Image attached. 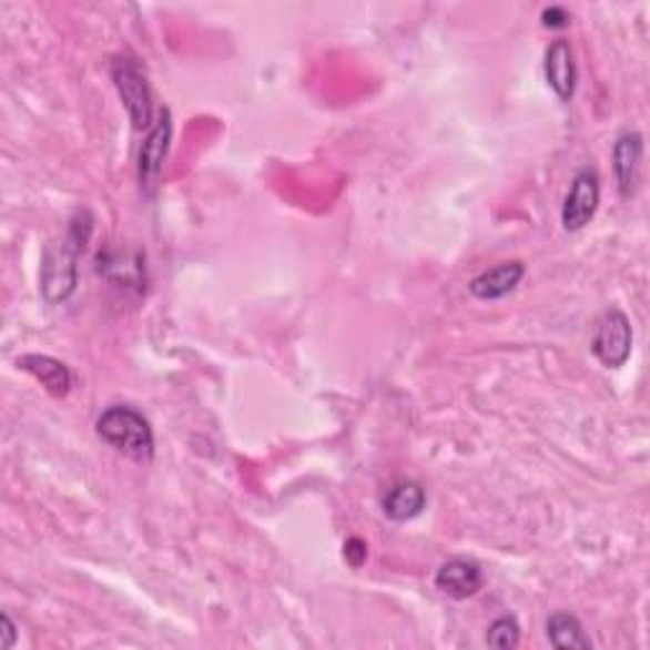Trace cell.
<instances>
[{"mask_svg": "<svg viewBox=\"0 0 650 650\" xmlns=\"http://www.w3.org/2000/svg\"><path fill=\"white\" fill-rule=\"evenodd\" d=\"M97 435L102 437L110 447L118 453L128 455L133 460L148 463L155 453V437L153 427L138 409L125 407V404H115L108 407L97 419Z\"/></svg>", "mask_w": 650, "mask_h": 650, "instance_id": "1", "label": "cell"}, {"mask_svg": "<svg viewBox=\"0 0 650 650\" xmlns=\"http://www.w3.org/2000/svg\"><path fill=\"white\" fill-rule=\"evenodd\" d=\"M87 240L90 236H79V224H74L67 242L47 250L41 265V290L51 305L64 303L77 290V260Z\"/></svg>", "mask_w": 650, "mask_h": 650, "instance_id": "2", "label": "cell"}, {"mask_svg": "<svg viewBox=\"0 0 650 650\" xmlns=\"http://www.w3.org/2000/svg\"><path fill=\"white\" fill-rule=\"evenodd\" d=\"M112 82L118 87V94L122 104H125L130 120H133L135 130L151 128L153 122V100L151 87H148L145 74L128 59L112 61Z\"/></svg>", "mask_w": 650, "mask_h": 650, "instance_id": "3", "label": "cell"}, {"mask_svg": "<svg viewBox=\"0 0 650 650\" xmlns=\"http://www.w3.org/2000/svg\"><path fill=\"white\" fill-rule=\"evenodd\" d=\"M630 351H632L630 318L622 311H618V307H610V311L597 321L592 354L602 366L620 368L628 364Z\"/></svg>", "mask_w": 650, "mask_h": 650, "instance_id": "4", "label": "cell"}, {"mask_svg": "<svg viewBox=\"0 0 650 650\" xmlns=\"http://www.w3.org/2000/svg\"><path fill=\"white\" fill-rule=\"evenodd\" d=\"M600 206V175L595 169H582L572 181L561 209V224L567 232H579L592 222L595 211Z\"/></svg>", "mask_w": 650, "mask_h": 650, "instance_id": "5", "label": "cell"}, {"mask_svg": "<svg viewBox=\"0 0 650 650\" xmlns=\"http://www.w3.org/2000/svg\"><path fill=\"white\" fill-rule=\"evenodd\" d=\"M171 138H173V120H171V112L163 110L161 120L151 128V133H148L138 158L140 186H143L145 191H153L158 175H161L163 171V161L165 155H169Z\"/></svg>", "mask_w": 650, "mask_h": 650, "instance_id": "6", "label": "cell"}, {"mask_svg": "<svg viewBox=\"0 0 650 650\" xmlns=\"http://www.w3.org/2000/svg\"><path fill=\"white\" fill-rule=\"evenodd\" d=\"M612 169L618 189L626 199L638 191L640 171H643V135L622 133L612 148Z\"/></svg>", "mask_w": 650, "mask_h": 650, "instance_id": "7", "label": "cell"}, {"mask_svg": "<svg viewBox=\"0 0 650 650\" xmlns=\"http://www.w3.org/2000/svg\"><path fill=\"white\" fill-rule=\"evenodd\" d=\"M435 585L453 600H468L483 590V569L470 559H450L437 569Z\"/></svg>", "mask_w": 650, "mask_h": 650, "instance_id": "8", "label": "cell"}, {"mask_svg": "<svg viewBox=\"0 0 650 650\" xmlns=\"http://www.w3.org/2000/svg\"><path fill=\"white\" fill-rule=\"evenodd\" d=\"M526 275V265L518 260L500 262V265L480 272L478 277L470 280V293L478 297V301H500V297L511 295Z\"/></svg>", "mask_w": 650, "mask_h": 650, "instance_id": "9", "label": "cell"}, {"mask_svg": "<svg viewBox=\"0 0 650 650\" xmlns=\"http://www.w3.org/2000/svg\"><path fill=\"white\" fill-rule=\"evenodd\" d=\"M544 74H547V82L551 90L557 92L559 100H572L577 87V67L569 41L557 39L547 49V57H544Z\"/></svg>", "mask_w": 650, "mask_h": 650, "instance_id": "10", "label": "cell"}, {"mask_svg": "<svg viewBox=\"0 0 650 650\" xmlns=\"http://www.w3.org/2000/svg\"><path fill=\"white\" fill-rule=\"evenodd\" d=\"M427 494L417 480H399L382 498V511L392 521H412L425 511Z\"/></svg>", "mask_w": 650, "mask_h": 650, "instance_id": "11", "label": "cell"}, {"mask_svg": "<svg viewBox=\"0 0 650 650\" xmlns=\"http://www.w3.org/2000/svg\"><path fill=\"white\" fill-rule=\"evenodd\" d=\"M19 366L23 368V372H29L33 379L47 386L51 397H67L69 389H72V374H69V368L61 362H57V358L29 354L19 358Z\"/></svg>", "mask_w": 650, "mask_h": 650, "instance_id": "12", "label": "cell"}, {"mask_svg": "<svg viewBox=\"0 0 650 650\" xmlns=\"http://www.w3.org/2000/svg\"><path fill=\"white\" fill-rule=\"evenodd\" d=\"M547 638L557 650H590L592 640L575 615L557 612L547 620Z\"/></svg>", "mask_w": 650, "mask_h": 650, "instance_id": "13", "label": "cell"}, {"mask_svg": "<svg viewBox=\"0 0 650 650\" xmlns=\"http://www.w3.org/2000/svg\"><path fill=\"white\" fill-rule=\"evenodd\" d=\"M518 640H521V628H518V622L511 615H504V618L490 622L486 632V643L498 650H511L518 646Z\"/></svg>", "mask_w": 650, "mask_h": 650, "instance_id": "14", "label": "cell"}, {"mask_svg": "<svg viewBox=\"0 0 650 650\" xmlns=\"http://www.w3.org/2000/svg\"><path fill=\"white\" fill-rule=\"evenodd\" d=\"M344 557H346V561H348V565L354 567V569L362 567L364 561H366V557H368L366 541H364V539H358V536H351V539L346 541V547H344Z\"/></svg>", "mask_w": 650, "mask_h": 650, "instance_id": "15", "label": "cell"}, {"mask_svg": "<svg viewBox=\"0 0 650 650\" xmlns=\"http://www.w3.org/2000/svg\"><path fill=\"white\" fill-rule=\"evenodd\" d=\"M541 21L547 29H567L569 26V13L561 6H549L541 11Z\"/></svg>", "mask_w": 650, "mask_h": 650, "instance_id": "16", "label": "cell"}, {"mask_svg": "<svg viewBox=\"0 0 650 650\" xmlns=\"http://www.w3.org/2000/svg\"><path fill=\"white\" fill-rule=\"evenodd\" d=\"M3 643H0V648L3 650H11L13 648V643H16V626H13V620L8 618V615H3Z\"/></svg>", "mask_w": 650, "mask_h": 650, "instance_id": "17", "label": "cell"}]
</instances>
